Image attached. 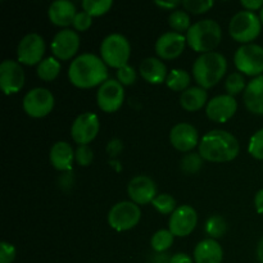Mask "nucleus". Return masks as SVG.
<instances>
[{
	"label": "nucleus",
	"mask_w": 263,
	"mask_h": 263,
	"mask_svg": "<svg viewBox=\"0 0 263 263\" xmlns=\"http://www.w3.org/2000/svg\"><path fill=\"white\" fill-rule=\"evenodd\" d=\"M68 79L79 89L100 86L108 80L107 64L95 54L84 53L76 57L69 64Z\"/></svg>",
	"instance_id": "nucleus-1"
},
{
	"label": "nucleus",
	"mask_w": 263,
	"mask_h": 263,
	"mask_svg": "<svg viewBox=\"0 0 263 263\" xmlns=\"http://www.w3.org/2000/svg\"><path fill=\"white\" fill-rule=\"evenodd\" d=\"M198 148L203 159L215 163L234 161L240 151L238 139L229 131L218 128L205 134Z\"/></svg>",
	"instance_id": "nucleus-2"
},
{
	"label": "nucleus",
	"mask_w": 263,
	"mask_h": 263,
	"mask_svg": "<svg viewBox=\"0 0 263 263\" xmlns=\"http://www.w3.org/2000/svg\"><path fill=\"white\" fill-rule=\"evenodd\" d=\"M228 71V61L217 51L200 54L193 64L195 82L203 89H211L217 85Z\"/></svg>",
	"instance_id": "nucleus-3"
},
{
	"label": "nucleus",
	"mask_w": 263,
	"mask_h": 263,
	"mask_svg": "<svg viewBox=\"0 0 263 263\" xmlns=\"http://www.w3.org/2000/svg\"><path fill=\"white\" fill-rule=\"evenodd\" d=\"M222 30L213 20H202L192 25L186 32L187 45L200 54L211 53L221 43Z\"/></svg>",
	"instance_id": "nucleus-4"
},
{
	"label": "nucleus",
	"mask_w": 263,
	"mask_h": 263,
	"mask_svg": "<svg viewBox=\"0 0 263 263\" xmlns=\"http://www.w3.org/2000/svg\"><path fill=\"white\" fill-rule=\"evenodd\" d=\"M262 30L261 18L249 10H240L236 13L229 25V33L236 41L247 45L252 44L259 36Z\"/></svg>",
	"instance_id": "nucleus-5"
},
{
	"label": "nucleus",
	"mask_w": 263,
	"mask_h": 263,
	"mask_svg": "<svg viewBox=\"0 0 263 263\" xmlns=\"http://www.w3.org/2000/svg\"><path fill=\"white\" fill-rule=\"evenodd\" d=\"M131 55V46L127 39L121 33H110L100 45V58L107 66L120 69L127 66Z\"/></svg>",
	"instance_id": "nucleus-6"
},
{
	"label": "nucleus",
	"mask_w": 263,
	"mask_h": 263,
	"mask_svg": "<svg viewBox=\"0 0 263 263\" xmlns=\"http://www.w3.org/2000/svg\"><path fill=\"white\" fill-rule=\"evenodd\" d=\"M234 64L240 73L261 76L263 73V48L257 44L241 45L234 55Z\"/></svg>",
	"instance_id": "nucleus-7"
},
{
	"label": "nucleus",
	"mask_w": 263,
	"mask_h": 263,
	"mask_svg": "<svg viewBox=\"0 0 263 263\" xmlns=\"http://www.w3.org/2000/svg\"><path fill=\"white\" fill-rule=\"evenodd\" d=\"M141 217V211L134 202H118L108 213V223L116 231H128L135 228Z\"/></svg>",
	"instance_id": "nucleus-8"
},
{
	"label": "nucleus",
	"mask_w": 263,
	"mask_h": 263,
	"mask_svg": "<svg viewBox=\"0 0 263 263\" xmlns=\"http://www.w3.org/2000/svg\"><path fill=\"white\" fill-rule=\"evenodd\" d=\"M54 95L45 87H35L23 98V110L32 118L46 117L54 108Z\"/></svg>",
	"instance_id": "nucleus-9"
},
{
	"label": "nucleus",
	"mask_w": 263,
	"mask_h": 263,
	"mask_svg": "<svg viewBox=\"0 0 263 263\" xmlns=\"http://www.w3.org/2000/svg\"><path fill=\"white\" fill-rule=\"evenodd\" d=\"M45 54V41L43 36L36 32L27 33L17 46V59L21 64L35 66L44 61Z\"/></svg>",
	"instance_id": "nucleus-10"
},
{
	"label": "nucleus",
	"mask_w": 263,
	"mask_h": 263,
	"mask_svg": "<svg viewBox=\"0 0 263 263\" xmlns=\"http://www.w3.org/2000/svg\"><path fill=\"white\" fill-rule=\"evenodd\" d=\"M125 102V89L117 80H107L97 92L98 107L105 113H115Z\"/></svg>",
	"instance_id": "nucleus-11"
},
{
	"label": "nucleus",
	"mask_w": 263,
	"mask_h": 263,
	"mask_svg": "<svg viewBox=\"0 0 263 263\" xmlns=\"http://www.w3.org/2000/svg\"><path fill=\"white\" fill-rule=\"evenodd\" d=\"M100 122L95 113L85 112L77 116L71 127V136L79 145H87L99 134Z\"/></svg>",
	"instance_id": "nucleus-12"
},
{
	"label": "nucleus",
	"mask_w": 263,
	"mask_h": 263,
	"mask_svg": "<svg viewBox=\"0 0 263 263\" xmlns=\"http://www.w3.org/2000/svg\"><path fill=\"white\" fill-rule=\"evenodd\" d=\"M198 223V213L192 205L182 204L170 216L168 230L179 238H185L195 230Z\"/></svg>",
	"instance_id": "nucleus-13"
},
{
	"label": "nucleus",
	"mask_w": 263,
	"mask_h": 263,
	"mask_svg": "<svg viewBox=\"0 0 263 263\" xmlns=\"http://www.w3.org/2000/svg\"><path fill=\"white\" fill-rule=\"evenodd\" d=\"M25 71L18 61L2 62L0 64V87L5 95L17 94L25 85Z\"/></svg>",
	"instance_id": "nucleus-14"
},
{
	"label": "nucleus",
	"mask_w": 263,
	"mask_h": 263,
	"mask_svg": "<svg viewBox=\"0 0 263 263\" xmlns=\"http://www.w3.org/2000/svg\"><path fill=\"white\" fill-rule=\"evenodd\" d=\"M51 51L58 61H69L77 54L80 49V36L76 31L69 28L57 32L51 41Z\"/></svg>",
	"instance_id": "nucleus-15"
},
{
	"label": "nucleus",
	"mask_w": 263,
	"mask_h": 263,
	"mask_svg": "<svg viewBox=\"0 0 263 263\" xmlns=\"http://www.w3.org/2000/svg\"><path fill=\"white\" fill-rule=\"evenodd\" d=\"M236 110H238V102H236L235 98L223 94L212 98L207 103L205 115L213 122L223 123L233 118Z\"/></svg>",
	"instance_id": "nucleus-16"
},
{
	"label": "nucleus",
	"mask_w": 263,
	"mask_h": 263,
	"mask_svg": "<svg viewBox=\"0 0 263 263\" xmlns=\"http://www.w3.org/2000/svg\"><path fill=\"white\" fill-rule=\"evenodd\" d=\"M127 194L131 202L138 205L149 204L158 195L156 182L146 175H139L130 180L127 185Z\"/></svg>",
	"instance_id": "nucleus-17"
},
{
	"label": "nucleus",
	"mask_w": 263,
	"mask_h": 263,
	"mask_svg": "<svg viewBox=\"0 0 263 263\" xmlns=\"http://www.w3.org/2000/svg\"><path fill=\"white\" fill-rule=\"evenodd\" d=\"M170 141L176 151L182 152V153H190L195 146H199L198 130L192 123H177L171 128Z\"/></svg>",
	"instance_id": "nucleus-18"
},
{
	"label": "nucleus",
	"mask_w": 263,
	"mask_h": 263,
	"mask_svg": "<svg viewBox=\"0 0 263 263\" xmlns=\"http://www.w3.org/2000/svg\"><path fill=\"white\" fill-rule=\"evenodd\" d=\"M187 44L186 37L182 33L175 32V31H168L164 32L156 41V53L161 59L171 61V59L177 58L185 50V45Z\"/></svg>",
	"instance_id": "nucleus-19"
},
{
	"label": "nucleus",
	"mask_w": 263,
	"mask_h": 263,
	"mask_svg": "<svg viewBox=\"0 0 263 263\" xmlns=\"http://www.w3.org/2000/svg\"><path fill=\"white\" fill-rule=\"evenodd\" d=\"M76 14V5L68 0L53 2L48 9L49 20L58 27H68V26L73 25Z\"/></svg>",
	"instance_id": "nucleus-20"
},
{
	"label": "nucleus",
	"mask_w": 263,
	"mask_h": 263,
	"mask_svg": "<svg viewBox=\"0 0 263 263\" xmlns=\"http://www.w3.org/2000/svg\"><path fill=\"white\" fill-rule=\"evenodd\" d=\"M51 166L62 172H71L72 163L74 161V151L67 141H57L50 149L49 154Z\"/></svg>",
	"instance_id": "nucleus-21"
},
{
	"label": "nucleus",
	"mask_w": 263,
	"mask_h": 263,
	"mask_svg": "<svg viewBox=\"0 0 263 263\" xmlns=\"http://www.w3.org/2000/svg\"><path fill=\"white\" fill-rule=\"evenodd\" d=\"M244 105L253 115H263V74L248 82L243 92Z\"/></svg>",
	"instance_id": "nucleus-22"
},
{
	"label": "nucleus",
	"mask_w": 263,
	"mask_h": 263,
	"mask_svg": "<svg viewBox=\"0 0 263 263\" xmlns=\"http://www.w3.org/2000/svg\"><path fill=\"white\" fill-rule=\"evenodd\" d=\"M222 258V247L215 239H204L199 241L194 249L195 263H221Z\"/></svg>",
	"instance_id": "nucleus-23"
},
{
	"label": "nucleus",
	"mask_w": 263,
	"mask_h": 263,
	"mask_svg": "<svg viewBox=\"0 0 263 263\" xmlns=\"http://www.w3.org/2000/svg\"><path fill=\"white\" fill-rule=\"evenodd\" d=\"M139 72H140L141 77L152 85H159L162 82H166L167 76H168L166 64L159 58H154V57L144 59L140 64Z\"/></svg>",
	"instance_id": "nucleus-24"
},
{
	"label": "nucleus",
	"mask_w": 263,
	"mask_h": 263,
	"mask_svg": "<svg viewBox=\"0 0 263 263\" xmlns=\"http://www.w3.org/2000/svg\"><path fill=\"white\" fill-rule=\"evenodd\" d=\"M207 99L208 95L205 89L200 86L189 87L184 92H181L180 105L182 107V109L187 110V112H197V110L202 109L204 107Z\"/></svg>",
	"instance_id": "nucleus-25"
},
{
	"label": "nucleus",
	"mask_w": 263,
	"mask_h": 263,
	"mask_svg": "<svg viewBox=\"0 0 263 263\" xmlns=\"http://www.w3.org/2000/svg\"><path fill=\"white\" fill-rule=\"evenodd\" d=\"M61 68V62L55 57H49V58H45L39 64L36 72H37L39 79H41L43 81L50 82L58 77Z\"/></svg>",
	"instance_id": "nucleus-26"
},
{
	"label": "nucleus",
	"mask_w": 263,
	"mask_h": 263,
	"mask_svg": "<svg viewBox=\"0 0 263 263\" xmlns=\"http://www.w3.org/2000/svg\"><path fill=\"white\" fill-rule=\"evenodd\" d=\"M166 85L170 90L177 92H184L189 89L190 85V74L184 69H172L166 79Z\"/></svg>",
	"instance_id": "nucleus-27"
},
{
	"label": "nucleus",
	"mask_w": 263,
	"mask_h": 263,
	"mask_svg": "<svg viewBox=\"0 0 263 263\" xmlns=\"http://www.w3.org/2000/svg\"><path fill=\"white\" fill-rule=\"evenodd\" d=\"M175 235L170 230H158L151 239V246L157 253H164L174 244Z\"/></svg>",
	"instance_id": "nucleus-28"
},
{
	"label": "nucleus",
	"mask_w": 263,
	"mask_h": 263,
	"mask_svg": "<svg viewBox=\"0 0 263 263\" xmlns=\"http://www.w3.org/2000/svg\"><path fill=\"white\" fill-rule=\"evenodd\" d=\"M204 230L208 234V236H211V239L216 240V239H220L225 235V233L228 231V223L222 216L213 215L205 222Z\"/></svg>",
	"instance_id": "nucleus-29"
},
{
	"label": "nucleus",
	"mask_w": 263,
	"mask_h": 263,
	"mask_svg": "<svg viewBox=\"0 0 263 263\" xmlns=\"http://www.w3.org/2000/svg\"><path fill=\"white\" fill-rule=\"evenodd\" d=\"M81 5L84 12H86L91 17H100L109 12L113 2L112 0H84Z\"/></svg>",
	"instance_id": "nucleus-30"
},
{
	"label": "nucleus",
	"mask_w": 263,
	"mask_h": 263,
	"mask_svg": "<svg viewBox=\"0 0 263 263\" xmlns=\"http://www.w3.org/2000/svg\"><path fill=\"white\" fill-rule=\"evenodd\" d=\"M168 25L175 32L179 33L185 32V31L187 32L189 28L192 27V26H190V17L189 14H187V12L180 9L171 12V14H170L168 17Z\"/></svg>",
	"instance_id": "nucleus-31"
},
{
	"label": "nucleus",
	"mask_w": 263,
	"mask_h": 263,
	"mask_svg": "<svg viewBox=\"0 0 263 263\" xmlns=\"http://www.w3.org/2000/svg\"><path fill=\"white\" fill-rule=\"evenodd\" d=\"M247 85L248 84H246V79H244L243 73H240V72H233V73H230L226 77L225 90L228 92V95L235 98V95L246 91Z\"/></svg>",
	"instance_id": "nucleus-32"
},
{
	"label": "nucleus",
	"mask_w": 263,
	"mask_h": 263,
	"mask_svg": "<svg viewBox=\"0 0 263 263\" xmlns=\"http://www.w3.org/2000/svg\"><path fill=\"white\" fill-rule=\"evenodd\" d=\"M203 161H204V159L202 158V156H200L199 153H193V152H190V153L185 154L181 158L180 168H181V171L184 172V174H198V172L200 171V168H202Z\"/></svg>",
	"instance_id": "nucleus-33"
},
{
	"label": "nucleus",
	"mask_w": 263,
	"mask_h": 263,
	"mask_svg": "<svg viewBox=\"0 0 263 263\" xmlns=\"http://www.w3.org/2000/svg\"><path fill=\"white\" fill-rule=\"evenodd\" d=\"M152 205L158 211L161 215H170L175 212L176 210V200L172 195L170 194H158L154 200L152 202Z\"/></svg>",
	"instance_id": "nucleus-34"
},
{
	"label": "nucleus",
	"mask_w": 263,
	"mask_h": 263,
	"mask_svg": "<svg viewBox=\"0 0 263 263\" xmlns=\"http://www.w3.org/2000/svg\"><path fill=\"white\" fill-rule=\"evenodd\" d=\"M215 3L212 0H185L182 2V7L185 8V12L193 13V14H203L207 13Z\"/></svg>",
	"instance_id": "nucleus-35"
},
{
	"label": "nucleus",
	"mask_w": 263,
	"mask_h": 263,
	"mask_svg": "<svg viewBox=\"0 0 263 263\" xmlns=\"http://www.w3.org/2000/svg\"><path fill=\"white\" fill-rule=\"evenodd\" d=\"M248 152L253 158L263 161V128L253 134L249 140Z\"/></svg>",
	"instance_id": "nucleus-36"
},
{
	"label": "nucleus",
	"mask_w": 263,
	"mask_h": 263,
	"mask_svg": "<svg viewBox=\"0 0 263 263\" xmlns=\"http://www.w3.org/2000/svg\"><path fill=\"white\" fill-rule=\"evenodd\" d=\"M74 159L80 166L87 167L91 164L94 159V152L91 148H89V145H79V148L74 152Z\"/></svg>",
	"instance_id": "nucleus-37"
},
{
	"label": "nucleus",
	"mask_w": 263,
	"mask_h": 263,
	"mask_svg": "<svg viewBox=\"0 0 263 263\" xmlns=\"http://www.w3.org/2000/svg\"><path fill=\"white\" fill-rule=\"evenodd\" d=\"M117 81L122 84L123 86H130V85L135 84L136 81V71L134 67L125 66L122 68L117 69Z\"/></svg>",
	"instance_id": "nucleus-38"
},
{
	"label": "nucleus",
	"mask_w": 263,
	"mask_h": 263,
	"mask_svg": "<svg viewBox=\"0 0 263 263\" xmlns=\"http://www.w3.org/2000/svg\"><path fill=\"white\" fill-rule=\"evenodd\" d=\"M92 25V17L90 14H87L86 12H79L74 17L73 21V27L76 31H80V32H85V31L89 30Z\"/></svg>",
	"instance_id": "nucleus-39"
},
{
	"label": "nucleus",
	"mask_w": 263,
	"mask_h": 263,
	"mask_svg": "<svg viewBox=\"0 0 263 263\" xmlns=\"http://www.w3.org/2000/svg\"><path fill=\"white\" fill-rule=\"evenodd\" d=\"M15 248L13 244L2 241L0 244V263H12L15 258Z\"/></svg>",
	"instance_id": "nucleus-40"
},
{
	"label": "nucleus",
	"mask_w": 263,
	"mask_h": 263,
	"mask_svg": "<svg viewBox=\"0 0 263 263\" xmlns=\"http://www.w3.org/2000/svg\"><path fill=\"white\" fill-rule=\"evenodd\" d=\"M240 4H241V7L244 8V10H249V12L254 13V10L262 9L263 0H243Z\"/></svg>",
	"instance_id": "nucleus-41"
},
{
	"label": "nucleus",
	"mask_w": 263,
	"mask_h": 263,
	"mask_svg": "<svg viewBox=\"0 0 263 263\" xmlns=\"http://www.w3.org/2000/svg\"><path fill=\"white\" fill-rule=\"evenodd\" d=\"M122 148L123 145L122 143H121V140H118V139H113V140H110L109 144H108L107 151L110 156H117V154L121 153Z\"/></svg>",
	"instance_id": "nucleus-42"
},
{
	"label": "nucleus",
	"mask_w": 263,
	"mask_h": 263,
	"mask_svg": "<svg viewBox=\"0 0 263 263\" xmlns=\"http://www.w3.org/2000/svg\"><path fill=\"white\" fill-rule=\"evenodd\" d=\"M170 263H194V259L185 253H176L171 256Z\"/></svg>",
	"instance_id": "nucleus-43"
},
{
	"label": "nucleus",
	"mask_w": 263,
	"mask_h": 263,
	"mask_svg": "<svg viewBox=\"0 0 263 263\" xmlns=\"http://www.w3.org/2000/svg\"><path fill=\"white\" fill-rule=\"evenodd\" d=\"M254 205H256L257 212L259 215H263V189L259 190L256 197H254Z\"/></svg>",
	"instance_id": "nucleus-44"
},
{
	"label": "nucleus",
	"mask_w": 263,
	"mask_h": 263,
	"mask_svg": "<svg viewBox=\"0 0 263 263\" xmlns=\"http://www.w3.org/2000/svg\"><path fill=\"white\" fill-rule=\"evenodd\" d=\"M180 4H182V2H156V5H158V7L171 10H175V8L179 7Z\"/></svg>",
	"instance_id": "nucleus-45"
},
{
	"label": "nucleus",
	"mask_w": 263,
	"mask_h": 263,
	"mask_svg": "<svg viewBox=\"0 0 263 263\" xmlns=\"http://www.w3.org/2000/svg\"><path fill=\"white\" fill-rule=\"evenodd\" d=\"M154 263H170L171 261V257L167 256L166 253H158L157 256H154Z\"/></svg>",
	"instance_id": "nucleus-46"
},
{
	"label": "nucleus",
	"mask_w": 263,
	"mask_h": 263,
	"mask_svg": "<svg viewBox=\"0 0 263 263\" xmlns=\"http://www.w3.org/2000/svg\"><path fill=\"white\" fill-rule=\"evenodd\" d=\"M257 258L258 261L263 263V238L259 240L258 246H257Z\"/></svg>",
	"instance_id": "nucleus-47"
},
{
	"label": "nucleus",
	"mask_w": 263,
	"mask_h": 263,
	"mask_svg": "<svg viewBox=\"0 0 263 263\" xmlns=\"http://www.w3.org/2000/svg\"><path fill=\"white\" fill-rule=\"evenodd\" d=\"M259 18H261V22H262V25H263V8L261 10H259Z\"/></svg>",
	"instance_id": "nucleus-48"
}]
</instances>
